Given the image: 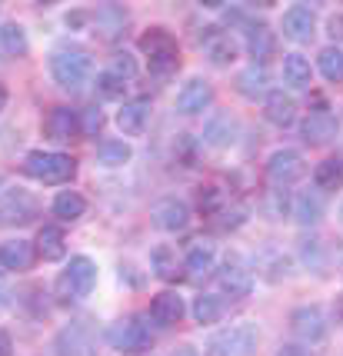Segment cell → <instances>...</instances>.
Masks as SVG:
<instances>
[{"instance_id":"obj_1","label":"cell","mask_w":343,"mask_h":356,"mask_svg":"<svg viewBox=\"0 0 343 356\" xmlns=\"http://www.w3.org/2000/svg\"><path fill=\"white\" fill-rule=\"evenodd\" d=\"M94 74V63L87 57V50H77V47H63V50H54L50 57V77L61 90L77 93L87 87V80Z\"/></svg>"},{"instance_id":"obj_2","label":"cell","mask_w":343,"mask_h":356,"mask_svg":"<svg viewBox=\"0 0 343 356\" xmlns=\"http://www.w3.org/2000/svg\"><path fill=\"white\" fill-rule=\"evenodd\" d=\"M97 286V264L90 257H70V264L61 270L57 277V296L63 303H77L87 300Z\"/></svg>"},{"instance_id":"obj_3","label":"cell","mask_w":343,"mask_h":356,"mask_svg":"<svg viewBox=\"0 0 343 356\" xmlns=\"http://www.w3.org/2000/svg\"><path fill=\"white\" fill-rule=\"evenodd\" d=\"M24 173L33 177V180H40V184H67V180H74V173H77V160L67 154H57V150H33L27 154L24 160Z\"/></svg>"},{"instance_id":"obj_4","label":"cell","mask_w":343,"mask_h":356,"mask_svg":"<svg viewBox=\"0 0 343 356\" xmlns=\"http://www.w3.org/2000/svg\"><path fill=\"white\" fill-rule=\"evenodd\" d=\"M260 343V330L257 323H234L220 330L207 343V356H253Z\"/></svg>"},{"instance_id":"obj_5","label":"cell","mask_w":343,"mask_h":356,"mask_svg":"<svg viewBox=\"0 0 343 356\" xmlns=\"http://www.w3.org/2000/svg\"><path fill=\"white\" fill-rule=\"evenodd\" d=\"M141 50L150 60V70L154 74H170L180 67V50H177V40H173L170 31L163 27H150V31L141 37Z\"/></svg>"},{"instance_id":"obj_6","label":"cell","mask_w":343,"mask_h":356,"mask_svg":"<svg viewBox=\"0 0 343 356\" xmlns=\"http://www.w3.org/2000/svg\"><path fill=\"white\" fill-rule=\"evenodd\" d=\"M107 343L120 353H143L150 350V326L143 323L141 316H127V320H117V323L107 330Z\"/></svg>"},{"instance_id":"obj_7","label":"cell","mask_w":343,"mask_h":356,"mask_svg":"<svg viewBox=\"0 0 343 356\" xmlns=\"http://www.w3.org/2000/svg\"><path fill=\"white\" fill-rule=\"evenodd\" d=\"M290 330L300 340V346H313V343L327 340V316L320 307H296L290 313Z\"/></svg>"},{"instance_id":"obj_8","label":"cell","mask_w":343,"mask_h":356,"mask_svg":"<svg viewBox=\"0 0 343 356\" xmlns=\"http://www.w3.org/2000/svg\"><path fill=\"white\" fill-rule=\"evenodd\" d=\"M303 173H307V163H303V156L296 154V150H290V147L273 150L270 160H266V177H270V184H277V186L296 184Z\"/></svg>"},{"instance_id":"obj_9","label":"cell","mask_w":343,"mask_h":356,"mask_svg":"<svg viewBox=\"0 0 343 356\" xmlns=\"http://www.w3.org/2000/svg\"><path fill=\"white\" fill-rule=\"evenodd\" d=\"M33 217H37V197L31 190H10L0 197V227L31 223Z\"/></svg>"},{"instance_id":"obj_10","label":"cell","mask_w":343,"mask_h":356,"mask_svg":"<svg viewBox=\"0 0 343 356\" xmlns=\"http://www.w3.org/2000/svg\"><path fill=\"white\" fill-rule=\"evenodd\" d=\"M54 350L61 356H94V333L87 323H70L63 326L54 340Z\"/></svg>"},{"instance_id":"obj_11","label":"cell","mask_w":343,"mask_h":356,"mask_svg":"<svg viewBox=\"0 0 343 356\" xmlns=\"http://www.w3.org/2000/svg\"><path fill=\"white\" fill-rule=\"evenodd\" d=\"M337 130H340V117H337V113L313 110L310 117L300 124V137L307 140L310 147H324V143H330V140L337 137Z\"/></svg>"},{"instance_id":"obj_12","label":"cell","mask_w":343,"mask_h":356,"mask_svg":"<svg viewBox=\"0 0 343 356\" xmlns=\"http://www.w3.org/2000/svg\"><path fill=\"white\" fill-rule=\"evenodd\" d=\"M313 33H317V14H313V7L294 3L283 14V37L294 40V44H307V40H313Z\"/></svg>"},{"instance_id":"obj_13","label":"cell","mask_w":343,"mask_h":356,"mask_svg":"<svg viewBox=\"0 0 343 356\" xmlns=\"http://www.w3.org/2000/svg\"><path fill=\"white\" fill-rule=\"evenodd\" d=\"M217 283H220V290H223V293H230L234 300H240V296H250V290H253V273H250L237 257H230L227 264L220 266Z\"/></svg>"},{"instance_id":"obj_14","label":"cell","mask_w":343,"mask_h":356,"mask_svg":"<svg viewBox=\"0 0 343 356\" xmlns=\"http://www.w3.org/2000/svg\"><path fill=\"white\" fill-rule=\"evenodd\" d=\"M214 104V87L207 83V80L193 77L184 83V90L177 93V110L180 113H187V117H193V113H203V110Z\"/></svg>"},{"instance_id":"obj_15","label":"cell","mask_w":343,"mask_h":356,"mask_svg":"<svg viewBox=\"0 0 343 356\" xmlns=\"http://www.w3.org/2000/svg\"><path fill=\"white\" fill-rule=\"evenodd\" d=\"M154 223L160 230L167 233H180L187 230L190 223V207L184 200H177V197H167V200H160L154 207Z\"/></svg>"},{"instance_id":"obj_16","label":"cell","mask_w":343,"mask_h":356,"mask_svg":"<svg viewBox=\"0 0 343 356\" xmlns=\"http://www.w3.org/2000/svg\"><path fill=\"white\" fill-rule=\"evenodd\" d=\"M44 134H47L54 143H67V140L80 134V117L77 110L70 107H54L47 113V120H44Z\"/></svg>"},{"instance_id":"obj_17","label":"cell","mask_w":343,"mask_h":356,"mask_svg":"<svg viewBox=\"0 0 343 356\" xmlns=\"http://www.w3.org/2000/svg\"><path fill=\"white\" fill-rule=\"evenodd\" d=\"M150 124V100H127L124 107L117 110V127L124 130L127 137H141Z\"/></svg>"},{"instance_id":"obj_18","label":"cell","mask_w":343,"mask_h":356,"mask_svg":"<svg viewBox=\"0 0 343 356\" xmlns=\"http://www.w3.org/2000/svg\"><path fill=\"white\" fill-rule=\"evenodd\" d=\"M240 134V124H237V117H230L227 110H220L214 113L207 127H203V143H210V147H230Z\"/></svg>"},{"instance_id":"obj_19","label":"cell","mask_w":343,"mask_h":356,"mask_svg":"<svg viewBox=\"0 0 343 356\" xmlns=\"http://www.w3.org/2000/svg\"><path fill=\"white\" fill-rule=\"evenodd\" d=\"M180 316H184V300L173 293V290H163V293L154 296V303H150V320H154L157 326L180 323Z\"/></svg>"},{"instance_id":"obj_20","label":"cell","mask_w":343,"mask_h":356,"mask_svg":"<svg viewBox=\"0 0 343 356\" xmlns=\"http://www.w3.org/2000/svg\"><path fill=\"white\" fill-rule=\"evenodd\" d=\"M237 90L244 93L247 100L264 97V93L270 90V74H266L264 63H250V67H244V70L237 74Z\"/></svg>"},{"instance_id":"obj_21","label":"cell","mask_w":343,"mask_h":356,"mask_svg":"<svg viewBox=\"0 0 343 356\" xmlns=\"http://www.w3.org/2000/svg\"><path fill=\"white\" fill-rule=\"evenodd\" d=\"M266 120L273 127H290L296 120V104H294V97L290 93H283V90H270L266 93Z\"/></svg>"},{"instance_id":"obj_22","label":"cell","mask_w":343,"mask_h":356,"mask_svg":"<svg viewBox=\"0 0 343 356\" xmlns=\"http://www.w3.org/2000/svg\"><path fill=\"white\" fill-rule=\"evenodd\" d=\"M244 44H247V54L257 60H266L270 54H273V31L266 27L264 20L260 24H247V31H244Z\"/></svg>"},{"instance_id":"obj_23","label":"cell","mask_w":343,"mask_h":356,"mask_svg":"<svg viewBox=\"0 0 343 356\" xmlns=\"http://www.w3.org/2000/svg\"><path fill=\"white\" fill-rule=\"evenodd\" d=\"M214 264H217V247H214L210 240H193V247H190L187 257H184V266L190 270V277L210 273Z\"/></svg>"},{"instance_id":"obj_24","label":"cell","mask_w":343,"mask_h":356,"mask_svg":"<svg viewBox=\"0 0 343 356\" xmlns=\"http://www.w3.org/2000/svg\"><path fill=\"white\" fill-rule=\"evenodd\" d=\"M94 27L97 33L104 37V40H113V37H120L127 27V10L124 7H117V3H104L94 17Z\"/></svg>"},{"instance_id":"obj_25","label":"cell","mask_w":343,"mask_h":356,"mask_svg":"<svg viewBox=\"0 0 343 356\" xmlns=\"http://www.w3.org/2000/svg\"><path fill=\"white\" fill-rule=\"evenodd\" d=\"M294 220L300 223V227H317L320 223V217H324V197L320 193H296L294 197Z\"/></svg>"},{"instance_id":"obj_26","label":"cell","mask_w":343,"mask_h":356,"mask_svg":"<svg viewBox=\"0 0 343 356\" xmlns=\"http://www.w3.org/2000/svg\"><path fill=\"white\" fill-rule=\"evenodd\" d=\"M31 50V40H27V31L20 24H0V57H24Z\"/></svg>"},{"instance_id":"obj_27","label":"cell","mask_w":343,"mask_h":356,"mask_svg":"<svg viewBox=\"0 0 343 356\" xmlns=\"http://www.w3.org/2000/svg\"><path fill=\"white\" fill-rule=\"evenodd\" d=\"M0 264H3V270H31L33 243H27V240H7L0 247Z\"/></svg>"},{"instance_id":"obj_28","label":"cell","mask_w":343,"mask_h":356,"mask_svg":"<svg viewBox=\"0 0 343 356\" xmlns=\"http://www.w3.org/2000/svg\"><path fill=\"white\" fill-rule=\"evenodd\" d=\"M283 80H287L294 90H307L313 80L310 60H307L303 54H287V57H283Z\"/></svg>"},{"instance_id":"obj_29","label":"cell","mask_w":343,"mask_h":356,"mask_svg":"<svg viewBox=\"0 0 343 356\" xmlns=\"http://www.w3.org/2000/svg\"><path fill=\"white\" fill-rule=\"evenodd\" d=\"M50 210H54V217L74 223V220H80L87 213V200L80 197L77 190H61V193L54 197V203H50Z\"/></svg>"},{"instance_id":"obj_30","label":"cell","mask_w":343,"mask_h":356,"mask_svg":"<svg viewBox=\"0 0 343 356\" xmlns=\"http://www.w3.org/2000/svg\"><path fill=\"white\" fill-rule=\"evenodd\" d=\"M37 253L44 257V260H63V253H67V236H63L61 227H40L37 233Z\"/></svg>"},{"instance_id":"obj_31","label":"cell","mask_w":343,"mask_h":356,"mask_svg":"<svg viewBox=\"0 0 343 356\" xmlns=\"http://www.w3.org/2000/svg\"><path fill=\"white\" fill-rule=\"evenodd\" d=\"M130 156H134V150L124 140H100L97 143V163L100 167H124Z\"/></svg>"},{"instance_id":"obj_32","label":"cell","mask_w":343,"mask_h":356,"mask_svg":"<svg viewBox=\"0 0 343 356\" xmlns=\"http://www.w3.org/2000/svg\"><path fill=\"white\" fill-rule=\"evenodd\" d=\"M313 184L320 190H343V156H330L324 163H317Z\"/></svg>"},{"instance_id":"obj_33","label":"cell","mask_w":343,"mask_h":356,"mask_svg":"<svg viewBox=\"0 0 343 356\" xmlns=\"http://www.w3.org/2000/svg\"><path fill=\"white\" fill-rule=\"evenodd\" d=\"M207 57L214 67H230L237 60V44L227 33H210L207 37Z\"/></svg>"},{"instance_id":"obj_34","label":"cell","mask_w":343,"mask_h":356,"mask_svg":"<svg viewBox=\"0 0 343 356\" xmlns=\"http://www.w3.org/2000/svg\"><path fill=\"white\" fill-rule=\"evenodd\" d=\"M317 70L324 74L330 83H343V50L340 47H324L317 54Z\"/></svg>"},{"instance_id":"obj_35","label":"cell","mask_w":343,"mask_h":356,"mask_svg":"<svg viewBox=\"0 0 343 356\" xmlns=\"http://www.w3.org/2000/svg\"><path fill=\"white\" fill-rule=\"evenodd\" d=\"M193 320L200 326H210V323H217L220 316H223V300L220 296H214V293H200L197 300H193Z\"/></svg>"},{"instance_id":"obj_36","label":"cell","mask_w":343,"mask_h":356,"mask_svg":"<svg viewBox=\"0 0 343 356\" xmlns=\"http://www.w3.org/2000/svg\"><path fill=\"white\" fill-rule=\"evenodd\" d=\"M150 266L160 280H173L177 277V260H173V250L170 247H157L150 253Z\"/></svg>"},{"instance_id":"obj_37","label":"cell","mask_w":343,"mask_h":356,"mask_svg":"<svg viewBox=\"0 0 343 356\" xmlns=\"http://www.w3.org/2000/svg\"><path fill=\"white\" fill-rule=\"evenodd\" d=\"M107 74H113V77L117 80H134L137 77V60H134V57H130V54H113V60H110V67H107Z\"/></svg>"},{"instance_id":"obj_38","label":"cell","mask_w":343,"mask_h":356,"mask_svg":"<svg viewBox=\"0 0 343 356\" xmlns=\"http://www.w3.org/2000/svg\"><path fill=\"white\" fill-rule=\"evenodd\" d=\"M100 127H104V113H100L97 107H87V110H83V124H80V134L97 137V134H100Z\"/></svg>"},{"instance_id":"obj_39","label":"cell","mask_w":343,"mask_h":356,"mask_svg":"<svg viewBox=\"0 0 343 356\" xmlns=\"http://www.w3.org/2000/svg\"><path fill=\"white\" fill-rule=\"evenodd\" d=\"M97 87H100V93H104V97H120L127 83H124V80H117L113 74H107V70H104V74L97 77Z\"/></svg>"},{"instance_id":"obj_40","label":"cell","mask_w":343,"mask_h":356,"mask_svg":"<svg viewBox=\"0 0 343 356\" xmlns=\"http://www.w3.org/2000/svg\"><path fill=\"white\" fill-rule=\"evenodd\" d=\"M217 207H220L217 186H203V190H200V210H203V213H214Z\"/></svg>"},{"instance_id":"obj_41","label":"cell","mask_w":343,"mask_h":356,"mask_svg":"<svg viewBox=\"0 0 343 356\" xmlns=\"http://www.w3.org/2000/svg\"><path fill=\"white\" fill-rule=\"evenodd\" d=\"M277 356H310V350L300 346V343H283L280 350H277Z\"/></svg>"},{"instance_id":"obj_42","label":"cell","mask_w":343,"mask_h":356,"mask_svg":"<svg viewBox=\"0 0 343 356\" xmlns=\"http://www.w3.org/2000/svg\"><path fill=\"white\" fill-rule=\"evenodd\" d=\"M330 37H333V40H343V14H333L330 17Z\"/></svg>"},{"instance_id":"obj_43","label":"cell","mask_w":343,"mask_h":356,"mask_svg":"<svg viewBox=\"0 0 343 356\" xmlns=\"http://www.w3.org/2000/svg\"><path fill=\"white\" fill-rule=\"evenodd\" d=\"M0 356H10V337L0 330Z\"/></svg>"},{"instance_id":"obj_44","label":"cell","mask_w":343,"mask_h":356,"mask_svg":"<svg viewBox=\"0 0 343 356\" xmlns=\"http://www.w3.org/2000/svg\"><path fill=\"white\" fill-rule=\"evenodd\" d=\"M173 356H200V353H197L190 343H184V346H177V350H173Z\"/></svg>"},{"instance_id":"obj_45","label":"cell","mask_w":343,"mask_h":356,"mask_svg":"<svg viewBox=\"0 0 343 356\" xmlns=\"http://www.w3.org/2000/svg\"><path fill=\"white\" fill-rule=\"evenodd\" d=\"M7 107V90H3V87H0V110Z\"/></svg>"},{"instance_id":"obj_46","label":"cell","mask_w":343,"mask_h":356,"mask_svg":"<svg viewBox=\"0 0 343 356\" xmlns=\"http://www.w3.org/2000/svg\"><path fill=\"white\" fill-rule=\"evenodd\" d=\"M3 273H7V270H3V264H0V277H3Z\"/></svg>"},{"instance_id":"obj_47","label":"cell","mask_w":343,"mask_h":356,"mask_svg":"<svg viewBox=\"0 0 343 356\" xmlns=\"http://www.w3.org/2000/svg\"><path fill=\"white\" fill-rule=\"evenodd\" d=\"M340 217H343V207H340Z\"/></svg>"},{"instance_id":"obj_48","label":"cell","mask_w":343,"mask_h":356,"mask_svg":"<svg viewBox=\"0 0 343 356\" xmlns=\"http://www.w3.org/2000/svg\"><path fill=\"white\" fill-rule=\"evenodd\" d=\"M0 184H3V177H0Z\"/></svg>"}]
</instances>
